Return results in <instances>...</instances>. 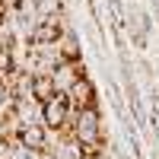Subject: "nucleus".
Listing matches in <instances>:
<instances>
[{
	"instance_id": "423d86ee",
	"label": "nucleus",
	"mask_w": 159,
	"mask_h": 159,
	"mask_svg": "<svg viewBox=\"0 0 159 159\" xmlns=\"http://www.w3.org/2000/svg\"><path fill=\"white\" fill-rule=\"evenodd\" d=\"M57 48H61V57H64V61L83 64V42H80V32L73 29V25H67V29H64Z\"/></svg>"
},
{
	"instance_id": "39448f33",
	"label": "nucleus",
	"mask_w": 159,
	"mask_h": 159,
	"mask_svg": "<svg viewBox=\"0 0 159 159\" xmlns=\"http://www.w3.org/2000/svg\"><path fill=\"white\" fill-rule=\"evenodd\" d=\"M83 76H86V64H73V61H64L61 67L51 73L57 96H67V92L73 89V83H76V80H83Z\"/></svg>"
},
{
	"instance_id": "7ed1b4c3",
	"label": "nucleus",
	"mask_w": 159,
	"mask_h": 159,
	"mask_svg": "<svg viewBox=\"0 0 159 159\" xmlns=\"http://www.w3.org/2000/svg\"><path fill=\"white\" fill-rule=\"evenodd\" d=\"M16 140H19L22 150H29V153H42V150L51 147V130H48L45 124H22L19 134H16Z\"/></svg>"
},
{
	"instance_id": "f8f14e48",
	"label": "nucleus",
	"mask_w": 159,
	"mask_h": 159,
	"mask_svg": "<svg viewBox=\"0 0 159 159\" xmlns=\"http://www.w3.org/2000/svg\"><path fill=\"white\" fill-rule=\"evenodd\" d=\"M38 159H57V156L51 153V150H42V153H38Z\"/></svg>"
},
{
	"instance_id": "9b49d317",
	"label": "nucleus",
	"mask_w": 159,
	"mask_h": 159,
	"mask_svg": "<svg viewBox=\"0 0 159 159\" xmlns=\"http://www.w3.org/2000/svg\"><path fill=\"white\" fill-rule=\"evenodd\" d=\"M83 159H115V153L111 150H102V153H86Z\"/></svg>"
},
{
	"instance_id": "0eeeda50",
	"label": "nucleus",
	"mask_w": 159,
	"mask_h": 159,
	"mask_svg": "<svg viewBox=\"0 0 159 159\" xmlns=\"http://www.w3.org/2000/svg\"><path fill=\"white\" fill-rule=\"evenodd\" d=\"M16 118H19V124H42V102L16 99Z\"/></svg>"
},
{
	"instance_id": "f03ea898",
	"label": "nucleus",
	"mask_w": 159,
	"mask_h": 159,
	"mask_svg": "<svg viewBox=\"0 0 159 159\" xmlns=\"http://www.w3.org/2000/svg\"><path fill=\"white\" fill-rule=\"evenodd\" d=\"M73 105L67 102V96H54L42 102V124L51 130V134H61V130H70V121H73Z\"/></svg>"
},
{
	"instance_id": "20e7f679",
	"label": "nucleus",
	"mask_w": 159,
	"mask_h": 159,
	"mask_svg": "<svg viewBox=\"0 0 159 159\" xmlns=\"http://www.w3.org/2000/svg\"><path fill=\"white\" fill-rule=\"evenodd\" d=\"M67 102L73 105L76 111H80V108H92V105H99V89H96V80H92L89 73H86L83 80H76V83H73V89L67 92Z\"/></svg>"
},
{
	"instance_id": "6e6552de",
	"label": "nucleus",
	"mask_w": 159,
	"mask_h": 159,
	"mask_svg": "<svg viewBox=\"0 0 159 159\" xmlns=\"http://www.w3.org/2000/svg\"><path fill=\"white\" fill-rule=\"evenodd\" d=\"M54 96H57V89H54V80H51L48 73L32 76V99L35 102H48V99H54Z\"/></svg>"
},
{
	"instance_id": "f257e3e1",
	"label": "nucleus",
	"mask_w": 159,
	"mask_h": 159,
	"mask_svg": "<svg viewBox=\"0 0 159 159\" xmlns=\"http://www.w3.org/2000/svg\"><path fill=\"white\" fill-rule=\"evenodd\" d=\"M70 134L83 143L89 153H102V150H108V127H105V118H102V111H99V105L73 111Z\"/></svg>"
},
{
	"instance_id": "1a4fd4ad",
	"label": "nucleus",
	"mask_w": 159,
	"mask_h": 159,
	"mask_svg": "<svg viewBox=\"0 0 159 159\" xmlns=\"http://www.w3.org/2000/svg\"><path fill=\"white\" fill-rule=\"evenodd\" d=\"M13 73H19V51L0 48V80H10Z\"/></svg>"
},
{
	"instance_id": "9d476101",
	"label": "nucleus",
	"mask_w": 159,
	"mask_h": 159,
	"mask_svg": "<svg viewBox=\"0 0 159 159\" xmlns=\"http://www.w3.org/2000/svg\"><path fill=\"white\" fill-rule=\"evenodd\" d=\"M13 102H16V96H13L10 83H7V80H0V111H7Z\"/></svg>"
}]
</instances>
